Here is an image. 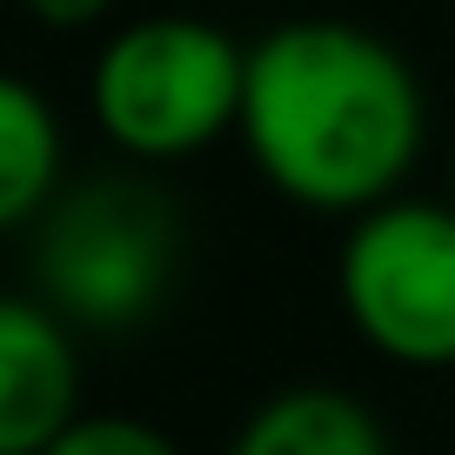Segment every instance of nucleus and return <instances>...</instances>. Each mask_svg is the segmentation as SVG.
<instances>
[{"instance_id":"nucleus-5","label":"nucleus","mask_w":455,"mask_h":455,"mask_svg":"<svg viewBox=\"0 0 455 455\" xmlns=\"http://www.w3.org/2000/svg\"><path fill=\"white\" fill-rule=\"evenodd\" d=\"M81 362L54 308L0 295V455H47L74 428Z\"/></svg>"},{"instance_id":"nucleus-3","label":"nucleus","mask_w":455,"mask_h":455,"mask_svg":"<svg viewBox=\"0 0 455 455\" xmlns=\"http://www.w3.org/2000/svg\"><path fill=\"white\" fill-rule=\"evenodd\" d=\"M248 54L208 20H134L108 41L94 68V114L128 155L174 161L208 148L228 121H242Z\"/></svg>"},{"instance_id":"nucleus-1","label":"nucleus","mask_w":455,"mask_h":455,"mask_svg":"<svg viewBox=\"0 0 455 455\" xmlns=\"http://www.w3.org/2000/svg\"><path fill=\"white\" fill-rule=\"evenodd\" d=\"M242 134L301 208H375L422 148L409 60L348 20H288L248 54Z\"/></svg>"},{"instance_id":"nucleus-9","label":"nucleus","mask_w":455,"mask_h":455,"mask_svg":"<svg viewBox=\"0 0 455 455\" xmlns=\"http://www.w3.org/2000/svg\"><path fill=\"white\" fill-rule=\"evenodd\" d=\"M28 14L41 28H94L100 14H114V0H28Z\"/></svg>"},{"instance_id":"nucleus-4","label":"nucleus","mask_w":455,"mask_h":455,"mask_svg":"<svg viewBox=\"0 0 455 455\" xmlns=\"http://www.w3.org/2000/svg\"><path fill=\"white\" fill-rule=\"evenodd\" d=\"M348 322L409 369L455 362V208H369L341 248Z\"/></svg>"},{"instance_id":"nucleus-8","label":"nucleus","mask_w":455,"mask_h":455,"mask_svg":"<svg viewBox=\"0 0 455 455\" xmlns=\"http://www.w3.org/2000/svg\"><path fill=\"white\" fill-rule=\"evenodd\" d=\"M47 455H181V449H174L161 428L128 422V415H87V422H74Z\"/></svg>"},{"instance_id":"nucleus-2","label":"nucleus","mask_w":455,"mask_h":455,"mask_svg":"<svg viewBox=\"0 0 455 455\" xmlns=\"http://www.w3.org/2000/svg\"><path fill=\"white\" fill-rule=\"evenodd\" d=\"M181 255V214L134 174H94L60 195L34 242L47 308L81 328H134L161 308Z\"/></svg>"},{"instance_id":"nucleus-7","label":"nucleus","mask_w":455,"mask_h":455,"mask_svg":"<svg viewBox=\"0 0 455 455\" xmlns=\"http://www.w3.org/2000/svg\"><path fill=\"white\" fill-rule=\"evenodd\" d=\"M60 174V128L54 108L28 81L0 74V228L28 221Z\"/></svg>"},{"instance_id":"nucleus-6","label":"nucleus","mask_w":455,"mask_h":455,"mask_svg":"<svg viewBox=\"0 0 455 455\" xmlns=\"http://www.w3.org/2000/svg\"><path fill=\"white\" fill-rule=\"evenodd\" d=\"M235 455H388L382 422L341 388H288L242 428Z\"/></svg>"}]
</instances>
